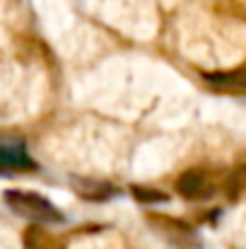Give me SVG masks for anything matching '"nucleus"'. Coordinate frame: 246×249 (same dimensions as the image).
<instances>
[{
    "instance_id": "obj_2",
    "label": "nucleus",
    "mask_w": 246,
    "mask_h": 249,
    "mask_svg": "<svg viewBox=\"0 0 246 249\" xmlns=\"http://www.w3.org/2000/svg\"><path fill=\"white\" fill-rule=\"evenodd\" d=\"M176 191L183 196V198H191V201H198V198H205L210 196V184H208V177L200 172V169H188L179 177L176 181Z\"/></svg>"
},
{
    "instance_id": "obj_5",
    "label": "nucleus",
    "mask_w": 246,
    "mask_h": 249,
    "mask_svg": "<svg viewBox=\"0 0 246 249\" xmlns=\"http://www.w3.org/2000/svg\"><path fill=\"white\" fill-rule=\"evenodd\" d=\"M133 196L143 203H164L166 201V194L155 191V189H145V186H133Z\"/></svg>"
},
{
    "instance_id": "obj_1",
    "label": "nucleus",
    "mask_w": 246,
    "mask_h": 249,
    "mask_svg": "<svg viewBox=\"0 0 246 249\" xmlns=\"http://www.w3.org/2000/svg\"><path fill=\"white\" fill-rule=\"evenodd\" d=\"M5 203L22 218L36 223V225H56L63 223V213L44 196L29 194V191H5Z\"/></svg>"
},
{
    "instance_id": "obj_4",
    "label": "nucleus",
    "mask_w": 246,
    "mask_h": 249,
    "mask_svg": "<svg viewBox=\"0 0 246 249\" xmlns=\"http://www.w3.org/2000/svg\"><path fill=\"white\" fill-rule=\"evenodd\" d=\"M24 249H63V245L56 237H51L46 230L29 228L24 232Z\"/></svg>"
},
{
    "instance_id": "obj_3",
    "label": "nucleus",
    "mask_w": 246,
    "mask_h": 249,
    "mask_svg": "<svg viewBox=\"0 0 246 249\" xmlns=\"http://www.w3.org/2000/svg\"><path fill=\"white\" fill-rule=\"evenodd\" d=\"M0 167L10 169H32L34 162L29 160L27 150L15 143H0Z\"/></svg>"
},
{
    "instance_id": "obj_6",
    "label": "nucleus",
    "mask_w": 246,
    "mask_h": 249,
    "mask_svg": "<svg viewBox=\"0 0 246 249\" xmlns=\"http://www.w3.org/2000/svg\"><path fill=\"white\" fill-rule=\"evenodd\" d=\"M205 80H210V83H215V85H225V87L242 89V71L227 73V75H205Z\"/></svg>"
}]
</instances>
